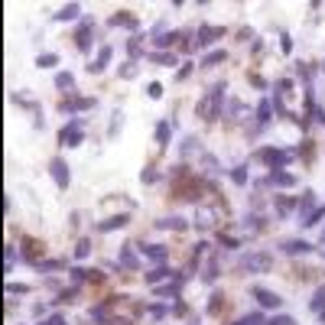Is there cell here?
Listing matches in <instances>:
<instances>
[{
	"label": "cell",
	"mask_w": 325,
	"mask_h": 325,
	"mask_svg": "<svg viewBox=\"0 0 325 325\" xmlns=\"http://www.w3.org/2000/svg\"><path fill=\"white\" fill-rule=\"evenodd\" d=\"M224 114V85H215L212 91H208L205 101H198V117L205 120H218Z\"/></svg>",
	"instance_id": "cell-1"
},
{
	"label": "cell",
	"mask_w": 325,
	"mask_h": 325,
	"mask_svg": "<svg viewBox=\"0 0 325 325\" xmlns=\"http://www.w3.org/2000/svg\"><path fill=\"white\" fill-rule=\"evenodd\" d=\"M270 267H273V257H270V254H244L238 260L241 273H267Z\"/></svg>",
	"instance_id": "cell-2"
},
{
	"label": "cell",
	"mask_w": 325,
	"mask_h": 325,
	"mask_svg": "<svg viewBox=\"0 0 325 325\" xmlns=\"http://www.w3.org/2000/svg\"><path fill=\"white\" fill-rule=\"evenodd\" d=\"M49 176L56 179V186L59 189H68V182H72V176H68V163L62 160V156H56V160H49Z\"/></svg>",
	"instance_id": "cell-3"
},
{
	"label": "cell",
	"mask_w": 325,
	"mask_h": 325,
	"mask_svg": "<svg viewBox=\"0 0 325 325\" xmlns=\"http://www.w3.org/2000/svg\"><path fill=\"white\" fill-rule=\"evenodd\" d=\"M59 143H62V146H78V143H82V117H75L68 127H62Z\"/></svg>",
	"instance_id": "cell-4"
},
{
	"label": "cell",
	"mask_w": 325,
	"mask_h": 325,
	"mask_svg": "<svg viewBox=\"0 0 325 325\" xmlns=\"http://www.w3.org/2000/svg\"><path fill=\"white\" fill-rule=\"evenodd\" d=\"M218 36H224V26H202V30H198V39L192 42V46H195V49L212 46V42H215Z\"/></svg>",
	"instance_id": "cell-5"
},
{
	"label": "cell",
	"mask_w": 325,
	"mask_h": 325,
	"mask_svg": "<svg viewBox=\"0 0 325 325\" xmlns=\"http://www.w3.org/2000/svg\"><path fill=\"white\" fill-rule=\"evenodd\" d=\"M289 160H293V153H289V150L286 153L283 150H263V163H267L270 169H283Z\"/></svg>",
	"instance_id": "cell-6"
},
{
	"label": "cell",
	"mask_w": 325,
	"mask_h": 325,
	"mask_svg": "<svg viewBox=\"0 0 325 325\" xmlns=\"http://www.w3.org/2000/svg\"><path fill=\"white\" fill-rule=\"evenodd\" d=\"M277 247L283 251V254H289V257H299V254H312L315 251L309 241H280Z\"/></svg>",
	"instance_id": "cell-7"
},
{
	"label": "cell",
	"mask_w": 325,
	"mask_h": 325,
	"mask_svg": "<svg viewBox=\"0 0 325 325\" xmlns=\"http://www.w3.org/2000/svg\"><path fill=\"white\" fill-rule=\"evenodd\" d=\"M140 254H143L146 260H153V263H166V257H169V251H166L163 244H140Z\"/></svg>",
	"instance_id": "cell-8"
},
{
	"label": "cell",
	"mask_w": 325,
	"mask_h": 325,
	"mask_svg": "<svg viewBox=\"0 0 325 325\" xmlns=\"http://www.w3.org/2000/svg\"><path fill=\"white\" fill-rule=\"evenodd\" d=\"M254 299H257L263 309H277V306L283 303L277 293H270V289H263V286H254Z\"/></svg>",
	"instance_id": "cell-9"
},
{
	"label": "cell",
	"mask_w": 325,
	"mask_h": 325,
	"mask_svg": "<svg viewBox=\"0 0 325 325\" xmlns=\"http://www.w3.org/2000/svg\"><path fill=\"white\" fill-rule=\"evenodd\" d=\"M108 62H111V46H101V52H98V59H94V62L88 65V72H91V75H101L104 68H108Z\"/></svg>",
	"instance_id": "cell-10"
},
{
	"label": "cell",
	"mask_w": 325,
	"mask_h": 325,
	"mask_svg": "<svg viewBox=\"0 0 325 325\" xmlns=\"http://www.w3.org/2000/svg\"><path fill=\"white\" fill-rule=\"evenodd\" d=\"M270 182L280 186V189H293L296 186V176L293 172H283V169H273V172H270Z\"/></svg>",
	"instance_id": "cell-11"
},
{
	"label": "cell",
	"mask_w": 325,
	"mask_h": 325,
	"mask_svg": "<svg viewBox=\"0 0 325 325\" xmlns=\"http://www.w3.org/2000/svg\"><path fill=\"white\" fill-rule=\"evenodd\" d=\"M120 263H124L127 270H137L140 267V254L130 247V244H124V247H120Z\"/></svg>",
	"instance_id": "cell-12"
},
{
	"label": "cell",
	"mask_w": 325,
	"mask_h": 325,
	"mask_svg": "<svg viewBox=\"0 0 325 325\" xmlns=\"http://www.w3.org/2000/svg\"><path fill=\"white\" fill-rule=\"evenodd\" d=\"M78 16H82V7H78V4H65L62 10L56 13V20L59 23H68V20H78Z\"/></svg>",
	"instance_id": "cell-13"
},
{
	"label": "cell",
	"mask_w": 325,
	"mask_h": 325,
	"mask_svg": "<svg viewBox=\"0 0 325 325\" xmlns=\"http://www.w3.org/2000/svg\"><path fill=\"white\" fill-rule=\"evenodd\" d=\"M127 221H130L127 215H114L108 221H98V231H117V228H127Z\"/></svg>",
	"instance_id": "cell-14"
},
{
	"label": "cell",
	"mask_w": 325,
	"mask_h": 325,
	"mask_svg": "<svg viewBox=\"0 0 325 325\" xmlns=\"http://www.w3.org/2000/svg\"><path fill=\"white\" fill-rule=\"evenodd\" d=\"M75 46L82 49V52H88V49H91V23H85L82 30H78V36H75Z\"/></svg>",
	"instance_id": "cell-15"
},
{
	"label": "cell",
	"mask_w": 325,
	"mask_h": 325,
	"mask_svg": "<svg viewBox=\"0 0 325 325\" xmlns=\"http://www.w3.org/2000/svg\"><path fill=\"white\" fill-rule=\"evenodd\" d=\"M166 277H176V273H172L169 267H163V263H160V267H153L150 273H146V283H150V286H156V283H160V280H166Z\"/></svg>",
	"instance_id": "cell-16"
},
{
	"label": "cell",
	"mask_w": 325,
	"mask_h": 325,
	"mask_svg": "<svg viewBox=\"0 0 325 325\" xmlns=\"http://www.w3.org/2000/svg\"><path fill=\"white\" fill-rule=\"evenodd\" d=\"M156 228H160V231H186V221H182V218H160Z\"/></svg>",
	"instance_id": "cell-17"
},
{
	"label": "cell",
	"mask_w": 325,
	"mask_h": 325,
	"mask_svg": "<svg viewBox=\"0 0 325 325\" xmlns=\"http://www.w3.org/2000/svg\"><path fill=\"white\" fill-rule=\"evenodd\" d=\"M322 218H325V205H319V208H312V212L306 215V218H303L299 224H303V228H315V224L322 221Z\"/></svg>",
	"instance_id": "cell-18"
},
{
	"label": "cell",
	"mask_w": 325,
	"mask_h": 325,
	"mask_svg": "<svg viewBox=\"0 0 325 325\" xmlns=\"http://www.w3.org/2000/svg\"><path fill=\"white\" fill-rule=\"evenodd\" d=\"M56 88H59V91L75 88V75H72V72H59V75H56Z\"/></svg>",
	"instance_id": "cell-19"
},
{
	"label": "cell",
	"mask_w": 325,
	"mask_h": 325,
	"mask_svg": "<svg viewBox=\"0 0 325 325\" xmlns=\"http://www.w3.org/2000/svg\"><path fill=\"white\" fill-rule=\"evenodd\" d=\"M150 62L169 68V65H176V56H172V52H150Z\"/></svg>",
	"instance_id": "cell-20"
},
{
	"label": "cell",
	"mask_w": 325,
	"mask_h": 325,
	"mask_svg": "<svg viewBox=\"0 0 325 325\" xmlns=\"http://www.w3.org/2000/svg\"><path fill=\"white\" fill-rule=\"evenodd\" d=\"M111 26H127V30H137V20L130 13H117V16H111Z\"/></svg>",
	"instance_id": "cell-21"
},
{
	"label": "cell",
	"mask_w": 325,
	"mask_h": 325,
	"mask_svg": "<svg viewBox=\"0 0 325 325\" xmlns=\"http://www.w3.org/2000/svg\"><path fill=\"white\" fill-rule=\"evenodd\" d=\"M309 309H312V312H325V286H319V289H315V296H312Z\"/></svg>",
	"instance_id": "cell-22"
},
{
	"label": "cell",
	"mask_w": 325,
	"mask_h": 325,
	"mask_svg": "<svg viewBox=\"0 0 325 325\" xmlns=\"http://www.w3.org/2000/svg\"><path fill=\"white\" fill-rule=\"evenodd\" d=\"M224 59H228V52H224V49H215V52H208V56L202 59V65L208 68V65H218V62H224Z\"/></svg>",
	"instance_id": "cell-23"
},
{
	"label": "cell",
	"mask_w": 325,
	"mask_h": 325,
	"mask_svg": "<svg viewBox=\"0 0 325 325\" xmlns=\"http://www.w3.org/2000/svg\"><path fill=\"white\" fill-rule=\"evenodd\" d=\"M176 39H179V33H160V36L153 39V46H156V49H166V46H172Z\"/></svg>",
	"instance_id": "cell-24"
},
{
	"label": "cell",
	"mask_w": 325,
	"mask_h": 325,
	"mask_svg": "<svg viewBox=\"0 0 325 325\" xmlns=\"http://www.w3.org/2000/svg\"><path fill=\"white\" fill-rule=\"evenodd\" d=\"M257 124H270V101H260L257 104Z\"/></svg>",
	"instance_id": "cell-25"
},
{
	"label": "cell",
	"mask_w": 325,
	"mask_h": 325,
	"mask_svg": "<svg viewBox=\"0 0 325 325\" xmlns=\"http://www.w3.org/2000/svg\"><path fill=\"white\" fill-rule=\"evenodd\" d=\"M169 124H166V120H163V124L160 127H156V143H160V146H166V143H169Z\"/></svg>",
	"instance_id": "cell-26"
},
{
	"label": "cell",
	"mask_w": 325,
	"mask_h": 325,
	"mask_svg": "<svg viewBox=\"0 0 325 325\" xmlns=\"http://www.w3.org/2000/svg\"><path fill=\"white\" fill-rule=\"evenodd\" d=\"M88 254H91V241H88V238H82V241L75 244V257H78V260H85Z\"/></svg>",
	"instance_id": "cell-27"
},
{
	"label": "cell",
	"mask_w": 325,
	"mask_h": 325,
	"mask_svg": "<svg viewBox=\"0 0 325 325\" xmlns=\"http://www.w3.org/2000/svg\"><path fill=\"white\" fill-rule=\"evenodd\" d=\"M88 108H94V98H82V101H75V104H65L62 111H88Z\"/></svg>",
	"instance_id": "cell-28"
},
{
	"label": "cell",
	"mask_w": 325,
	"mask_h": 325,
	"mask_svg": "<svg viewBox=\"0 0 325 325\" xmlns=\"http://www.w3.org/2000/svg\"><path fill=\"white\" fill-rule=\"evenodd\" d=\"M56 62H59L56 52H46V56H39V59H36V65H39V68H52Z\"/></svg>",
	"instance_id": "cell-29"
},
{
	"label": "cell",
	"mask_w": 325,
	"mask_h": 325,
	"mask_svg": "<svg viewBox=\"0 0 325 325\" xmlns=\"http://www.w3.org/2000/svg\"><path fill=\"white\" fill-rule=\"evenodd\" d=\"M309 208H315V192H306V198L299 202V215L306 218V212H309Z\"/></svg>",
	"instance_id": "cell-30"
},
{
	"label": "cell",
	"mask_w": 325,
	"mask_h": 325,
	"mask_svg": "<svg viewBox=\"0 0 325 325\" xmlns=\"http://www.w3.org/2000/svg\"><path fill=\"white\" fill-rule=\"evenodd\" d=\"M231 179L238 182V186H247V166H238V169H231Z\"/></svg>",
	"instance_id": "cell-31"
},
{
	"label": "cell",
	"mask_w": 325,
	"mask_h": 325,
	"mask_svg": "<svg viewBox=\"0 0 325 325\" xmlns=\"http://www.w3.org/2000/svg\"><path fill=\"white\" fill-rule=\"evenodd\" d=\"M30 293V286H23V283H7V296H26Z\"/></svg>",
	"instance_id": "cell-32"
},
{
	"label": "cell",
	"mask_w": 325,
	"mask_h": 325,
	"mask_svg": "<svg viewBox=\"0 0 325 325\" xmlns=\"http://www.w3.org/2000/svg\"><path fill=\"white\" fill-rule=\"evenodd\" d=\"M4 254H7V263H4V273H10V270H13V263H16V247H4Z\"/></svg>",
	"instance_id": "cell-33"
},
{
	"label": "cell",
	"mask_w": 325,
	"mask_h": 325,
	"mask_svg": "<svg viewBox=\"0 0 325 325\" xmlns=\"http://www.w3.org/2000/svg\"><path fill=\"white\" fill-rule=\"evenodd\" d=\"M146 94H150L153 101H160V98H163V85H160V82H150V85H146Z\"/></svg>",
	"instance_id": "cell-34"
},
{
	"label": "cell",
	"mask_w": 325,
	"mask_h": 325,
	"mask_svg": "<svg viewBox=\"0 0 325 325\" xmlns=\"http://www.w3.org/2000/svg\"><path fill=\"white\" fill-rule=\"evenodd\" d=\"M215 277H218V263L212 260V263L205 267V273H202V280H205V283H215Z\"/></svg>",
	"instance_id": "cell-35"
},
{
	"label": "cell",
	"mask_w": 325,
	"mask_h": 325,
	"mask_svg": "<svg viewBox=\"0 0 325 325\" xmlns=\"http://www.w3.org/2000/svg\"><path fill=\"white\" fill-rule=\"evenodd\" d=\"M176 289H179V280H172L169 286H156V296H172Z\"/></svg>",
	"instance_id": "cell-36"
},
{
	"label": "cell",
	"mask_w": 325,
	"mask_h": 325,
	"mask_svg": "<svg viewBox=\"0 0 325 325\" xmlns=\"http://www.w3.org/2000/svg\"><path fill=\"white\" fill-rule=\"evenodd\" d=\"M267 325H296V319H293V315H273Z\"/></svg>",
	"instance_id": "cell-37"
},
{
	"label": "cell",
	"mask_w": 325,
	"mask_h": 325,
	"mask_svg": "<svg viewBox=\"0 0 325 325\" xmlns=\"http://www.w3.org/2000/svg\"><path fill=\"white\" fill-rule=\"evenodd\" d=\"M238 325H263V315L260 312H254V315H244V319Z\"/></svg>",
	"instance_id": "cell-38"
},
{
	"label": "cell",
	"mask_w": 325,
	"mask_h": 325,
	"mask_svg": "<svg viewBox=\"0 0 325 325\" xmlns=\"http://www.w3.org/2000/svg\"><path fill=\"white\" fill-rule=\"evenodd\" d=\"M117 75H120V78H134V75H137V65H134V62L120 65V72H117Z\"/></svg>",
	"instance_id": "cell-39"
},
{
	"label": "cell",
	"mask_w": 325,
	"mask_h": 325,
	"mask_svg": "<svg viewBox=\"0 0 325 325\" xmlns=\"http://www.w3.org/2000/svg\"><path fill=\"white\" fill-rule=\"evenodd\" d=\"M140 179H143V182H156V179H160V172H156V169H143V172H140Z\"/></svg>",
	"instance_id": "cell-40"
},
{
	"label": "cell",
	"mask_w": 325,
	"mask_h": 325,
	"mask_svg": "<svg viewBox=\"0 0 325 325\" xmlns=\"http://www.w3.org/2000/svg\"><path fill=\"white\" fill-rule=\"evenodd\" d=\"M91 319L94 322H108V312H104V309H91Z\"/></svg>",
	"instance_id": "cell-41"
},
{
	"label": "cell",
	"mask_w": 325,
	"mask_h": 325,
	"mask_svg": "<svg viewBox=\"0 0 325 325\" xmlns=\"http://www.w3.org/2000/svg\"><path fill=\"white\" fill-rule=\"evenodd\" d=\"M72 299H75V289H65V293H62V296H59V299H56V303H72Z\"/></svg>",
	"instance_id": "cell-42"
},
{
	"label": "cell",
	"mask_w": 325,
	"mask_h": 325,
	"mask_svg": "<svg viewBox=\"0 0 325 325\" xmlns=\"http://www.w3.org/2000/svg\"><path fill=\"white\" fill-rule=\"evenodd\" d=\"M59 267H62L59 260H46V263H39V270H59Z\"/></svg>",
	"instance_id": "cell-43"
},
{
	"label": "cell",
	"mask_w": 325,
	"mask_h": 325,
	"mask_svg": "<svg viewBox=\"0 0 325 325\" xmlns=\"http://www.w3.org/2000/svg\"><path fill=\"white\" fill-rule=\"evenodd\" d=\"M42 325H65V319H62V315H52V319L42 322Z\"/></svg>",
	"instance_id": "cell-44"
},
{
	"label": "cell",
	"mask_w": 325,
	"mask_h": 325,
	"mask_svg": "<svg viewBox=\"0 0 325 325\" xmlns=\"http://www.w3.org/2000/svg\"><path fill=\"white\" fill-rule=\"evenodd\" d=\"M72 280H85V270L82 267H72Z\"/></svg>",
	"instance_id": "cell-45"
},
{
	"label": "cell",
	"mask_w": 325,
	"mask_h": 325,
	"mask_svg": "<svg viewBox=\"0 0 325 325\" xmlns=\"http://www.w3.org/2000/svg\"><path fill=\"white\" fill-rule=\"evenodd\" d=\"M322 325H325V312H322Z\"/></svg>",
	"instance_id": "cell-46"
},
{
	"label": "cell",
	"mask_w": 325,
	"mask_h": 325,
	"mask_svg": "<svg viewBox=\"0 0 325 325\" xmlns=\"http://www.w3.org/2000/svg\"><path fill=\"white\" fill-rule=\"evenodd\" d=\"M322 241H325V231H322Z\"/></svg>",
	"instance_id": "cell-47"
}]
</instances>
